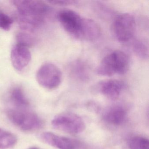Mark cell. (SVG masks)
Here are the masks:
<instances>
[{
    "label": "cell",
    "mask_w": 149,
    "mask_h": 149,
    "mask_svg": "<svg viewBox=\"0 0 149 149\" xmlns=\"http://www.w3.org/2000/svg\"><path fill=\"white\" fill-rule=\"evenodd\" d=\"M12 2L21 15L44 19L50 11L49 7L40 1L14 0Z\"/></svg>",
    "instance_id": "52a82bcc"
},
{
    "label": "cell",
    "mask_w": 149,
    "mask_h": 149,
    "mask_svg": "<svg viewBox=\"0 0 149 149\" xmlns=\"http://www.w3.org/2000/svg\"><path fill=\"white\" fill-rule=\"evenodd\" d=\"M13 23V20L8 15L2 13H0V29L8 31L11 29Z\"/></svg>",
    "instance_id": "e0dca14e"
},
{
    "label": "cell",
    "mask_w": 149,
    "mask_h": 149,
    "mask_svg": "<svg viewBox=\"0 0 149 149\" xmlns=\"http://www.w3.org/2000/svg\"><path fill=\"white\" fill-rule=\"evenodd\" d=\"M126 113L121 106H114L108 109L104 115L105 121L113 125H119L123 123Z\"/></svg>",
    "instance_id": "8fae6325"
},
{
    "label": "cell",
    "mask_w": 149,
    "mask_h": 149,
    "mask_svg": "<svg viewBox=\"0 0 149 149\" xmlns=\"http://www.w3.org/2000/svg\"><path fill=\"white\" fill-rule=\"evenodd\" d=\"M17 44L20 46L28 48L32 47L35 42L34 38L26 33L20 32L16 35Z\"/></svg>",
    "instance_id": "9a60e30c"
},
{
    "label": "cell",
    "mask_w": 149,
    "mask_h": 149,
    "mask_svg": "<svg viewBox=\"0 0 149 149\" xmlns=\"http://www.w3.org/2000/svg\"><path fill=\"white\" fill-rule=\"evenodd\" d=\"M11 59L14 68L18 71H21L30 62L31 52L28 48L16 44L11 50Z\"/></svg>",
    "instance_id": "9c48e42d"
},
{
    "label": "cell",
    "mask_w": 149,
    "mask_h": 149,
    "mask_svg": "<svg viewBox=\"0 0 149 149\" xmlns=\"http://www.w3.org/2000/svg\"><path fill=\"white\" fill-rule=\"evenodd\" d=\"M139 149H149V141L147 139L140 137Z\"/></svg>",
    "instance_id": "ffe728a7"
},
{
    "label": "cell",
    "mask_w": 149,
    "mask_h": 149,
    "mask_svg": "<svg viewBox=\"0 0 149 149\" xmlns=\"http://www.w3.org/2000/svg\"><path fill=\"white\" fill-rule=\"evenodd\" d=\"M54 129L66 133L77 134L84 131L85 125L81 118L71 112L57 115L51 122Z\"/></svg>",
    "instance_id": "277c9868"
},
{
    "label": "cell",
    "mask_w": 149,
    "mask_h": 149,
    "mask_svg": "<svg viewBox=\"0 0 149 149\" xmlns=\"http://www.w3.org/2000/svg\"><path fill=\"white\" fill-rule=\"evenodd\" d=\"M57 18L65 31L76 40L91 41L101 35V28L95 21L84 18L73 10H61Z\"/></svg>",
    "instance_id": "6da1fadb"
},
{
    "label": "cell",
    "mask_w": 149,
    "mask_h": 149,
    "mask_svg": "<svg viewBox=\"0 0 149 149\" xmlns=\"http://www.w3.org/2000/svg\"><path fill=\"white\" fill-rule=\"evenodd\" d=\"M71 67L72 75L81 81H86L89 77V70L87 65L81 61H76Z\"/></svg>",
    "instance_id": "5bb4252c"
},
{
    "label": "cell",
    "mask_w": 149,
    "mask_h": 149,
    "mask_svg": "<svg viewBox=\"0 0 149 149\" xmlns=\"http://www.w3.org/2000/svg\"><path fill=\"white\" fill-rule=\"evenodd\" d=\"M130 67L128 55L121 50H116L104 56L98 65L96 72L102 76L111 77L125 74Z\"/></svg>",
    "instance_id": "7a4b0ae2"
},
{
    "label": "cell",
    "mask_w": 149,
    "mask_h": 149,
    "mask_svg": "<svg viewBox=\"0 0 149 149\" xmlns=\"http://www.w3.org/2000/svg\"><path fill=\"white\" fill-rule=\"evenodd\" d=\"M49 3H51L53 5L58 6H67L69 5H74L76 3V1H67V0H54V1H49Z\"/></svg>",
    "instance_id": "ac0fdd59"
},
{
    "label": "cell",
    "mask_w": 149,
    "mask_h": 149,
    "mask_svg": "<svg viewBox=\"0 0 149 149\" xmlns=\"http://www.w3.org/2000/svg\"><path fill=\"white\" fill-rule=\"evenodd\" d=\"M140 137L132 138L129 142V147L130 149H139V140Z\"/></svg>",
    "instance_id": "d6986e66"
},
{
    "label": "cell",
    "mask_w": 149,
    "mask_h": 149,
    "mask_svg": "<svg viewBox=\"0 0 149 149\" xmlns=\"http://www.w3.org/2000/svg\"><path fill=\"white\" fill-rule=\"evenodd\" d=\"M10 99L17 109H25L29 106V102L20 88L13 89L10 94Z\"/></svg>",
    "instance_id": "7c38bea8"
},
{
    "label": "cell",
    "mask_w": 149,
    "mask_h": 149,
    "mask_svg": "<svg viewBox=\"0 0 149 149\" xmlns=\"http://www.w3.org/2000/svg\"><path fill=\"white\" fill-rule=\"evenodd\" d=\"M136 20L133 15L123 13L118 15L113 22L112 30L117 40L121 42L129 41L136 30Z\"/></svg>",
    "instance_id": "5b68a950"
},
{
    "label": "cell",
    "mask_w": 149,
    "mask_h": 149,
    "mask_svg": "<svg viewBox=\"0 0 149 149\" xmlns=\"http://www.w3.org/2000/svg\"><path fill=\"white\" fill-rule=\"evenodd\" d=\"M62 79L60 69L52 63H46L42 65L36 74L38 83L45 88L53 90L58 88Z\"/></svg>",
    "instance_id": "8992f818"
},
{
    "label": "cell",
    "mask_w": 149,
    "mask_h": 149,
    "mask_svg": "<svg viewBox=\"0 0 149 149\" xmlns=\"http://www.w3.org/2000/svg\"><path fill=\"white\" fill-rule=\"evenodd\" d=\"M40 139L44 143L58 149H76V143L73 139L51 132L41 133Z\"/></svg>",
    "instance_id": "ba28073f"
},
{
    "label": "cell",
    "mask_w": 149,
    "mask_h": 149,
    "mask_svg": "<svg viewBox=\"0 0 149 149\" xmlns=\"http://www.w3.org/2000/svg\"><path fill=\"white\" fill-rule=\"evenodd\" d=\"M98 89L103 95L109 100H116L119 97L124 87L123 82L116 79H109L100 82Z\"/></svg>",
    "instance_id": "30bf717a"
},
{
    "label": "cell",
    "mask_w": 149,
    "mask_h": 149,
    "mask_svg": "<svg viewBox=\"0 0 149 149\" xmlns=\"http://www.w3.org/2000/svg\"><path fill=\"white\" fill-rule=\"evenodd\" d=\"M17 140L14 134L0 128V149L12 148L16 144Z\"/></svg>",
    "instance_id": "4fadbf2b"
},
{
    "label": "cell",
    "mask_w": 149,
    "mask_h": 149,
    "mask_svg": "<svg viewBox=\"0 0 149 149\" xmlns=\"http://www.w3.org/2000/svg\"><path fill=\"white\" fill-rule=\"evenodd\" d=\"M29 149H40L39 148H37L36 147H32L31 148H29Z\"/></svg>",
    "instance_id": "44dd1931"
},
{
    "label": "cell",
    "mask_w": 149,
    "mask_h": 149,
    "mask_svg": "<svg viewBox=\"0 0 149 149\" xmlns=\"http://www.w3.org/2000/svg\"><path fill=\"white\" fill-rule=\"evenodd\" d=\"M7 115L11 123L23 131H34L43 126V121L37 114L25 109H10Z\"/></svg>",
    "instance_id": "3957f363"
},
{
    "label": "cell",
    "mask_w": 149,
    "mask_h": 149,
    "mask_svg": "<svg viewBox=\"0 0 149 149\" xmlns=\"http://www.w3.org/2000/svg\"><path fill=\"white\" fill-rule=\"evenodd\" d=\"M133 49L136 55L141 59H146L148 58V47L142 41H136L133 43Z\"/></svg>",
    "instance_id": "2e32d148"
}]
</instances>
